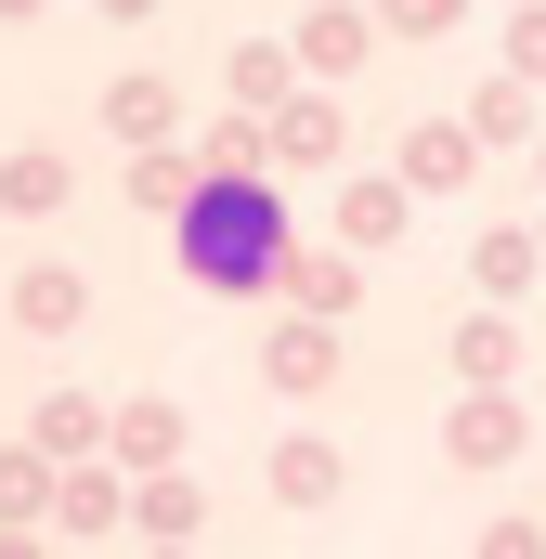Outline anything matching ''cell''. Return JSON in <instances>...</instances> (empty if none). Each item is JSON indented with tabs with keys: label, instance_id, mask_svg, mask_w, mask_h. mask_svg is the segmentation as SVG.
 <instances>
[{
	"label": "cell",
	"instance_id": "obj_1",
	"mask_svg": "<svg viewBox=\"0 0 546 559\" xmlns=\"http://www.w3.org/2000/svg\"><path fill=\"white\" fill-rule=\"evenodd\" d=\"M273 248H286V235H273V195H248V182H209L195 222H182V261H195L209 286H261Z\"/></svg>",
	"mask_w": 546,
	"mask_h": 559
}]
</instances>
